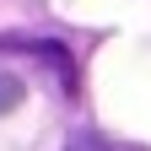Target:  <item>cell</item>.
Listing matches in <instances>:
<instances>
[{"mask_svg":"<svg viewBox=\"0 0 151 151\" xmlns=\"http://www.w3.org/2000/svg\"><path fill=\"white\" fill-rule=\"evenodd\" d=\"M16 103V81H0V108H11Z\"/></svg>","mask_w":151,"mask_h":151,"instance_id":"6da1fadb","label":"cell"}]
</instances>
